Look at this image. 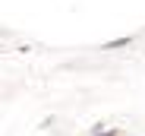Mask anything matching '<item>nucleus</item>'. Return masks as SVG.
<instances>
[{
    "instance_id": "f257e3e1",
    "label": "nucleus",
    "mask_w": 145,
    "mask_h": 136,
    "mask_svg": "<svg viewBox=\"0 0 145 136\" xmlns=\"http://www.w3.org/2000/svg\"><path fill=\"white\" fill-rule=\"evenodd\" d=\"M126 44H133V38L126 35V38H117V41H107V44H101L104 51H117V48H126Z\"/></svg>"
}]
</instances>
